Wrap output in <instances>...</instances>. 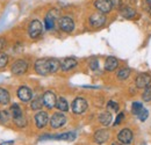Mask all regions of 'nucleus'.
I'll return each mask as SVG.
<instances>
[{
  "label": "nucleus",
  "instance_id": "nucleus-1",
  "mask_svg": "<svg viewBox=\"0 0 151 145\" xmlns=\"http://www.w3.org/2000/svg\"><path fill=\"white\" fill-rule=\"evenodd\" d=\"M35 71L40 75H48L50 74L49 69V58H40L35 62Z\"/></svg>",
  "mask_w": 151,
  "mask_h": 145
},
{
  "label": "nucleus",
  "instance_id": "nucleus-2",
  "mask_svg": "<svg viewBox=\"0 0 151 145\" xmlns=\"http://www.w3.org/2000/svg\"><path fill=\"white\" fill-rule=\"evenodd\" d=\"M58 27L64 33H72L75 30V22L71 17H62L58 20Z\"/></svg>",
  "mask_w": 151,
  "mask_h": 145
},
{
  "label": "nucleus",
  "instance_id": "nucleus-3",
  "mask_svg": "<svg viewBox=\"0 0 151 145\" xmlns=\"http://www.w3.org/2000/svg\"><path fill=\"white\" fill-rule=\"evenodd\" d=\"M43 32V24L40 20H33L28 27V34L32 38H37Z\"/></svg>",
  "mask_w": 151,
  "mask_h": 145
},
{
  "label": "nucleus",
  "instance_id": "nucleus-4",
  "mask_svg": "<svg viewBox=\"0 0 151 145\" xmlns=\"http://www.w3.org/2000/svg\"><path fill=\"white\" fill-rule=\"evenodd\" d=\"M28 70V63L24 60V59H18L13 63L12 67H11V71L13 74L15 75H21L23 73L27 72Z\"/></svg>",
  "mask_w": 151,
  "mask_h": 145
},
{
  "label": "nucleus",
  "instance_id": "nucleus-5",
  "mask_svg": "<svg viewBox=\"0 0 151 145\" xmlns=\"http://www.w3.org/2000/svg\"><path fill=\"white\" fill-rule=\"evenodd\" d=\"M88 107L87 101L84 98H76L72 102V111L75 114H83Z\"/></svg>",
  "mask_w": 151,
  "mask_h": 145
},
{
  "label": "nucleus",
  "instance_id": "nucleus-6",
  "mask_svg": "<svg viewBox=\"0 0 151 145\" xmlns=\"http://www.w3.org/2000/svg\"><path fill=\"white\" fill-rule=\"evenodd\" d=\"M66 123V117L63 113H55L50 118V126L52 129L62 128Z\"/></svg>",
  "mask_w": 151,
  "mask_h": 145
},
{
  "label": "nucleus",
  "instance_id": "nucleus-7",
  "mask_svg": "<svg viewBox=\"0 0 151 145\" xmlns=\"http://www.w3.org/2000/svg\"><path fill=\"white\" fill-rule=\"evenodd\" d=\"M90 24L93 27V28H100V27H102L104 24H105V22H106V17H105V14L104 13H101V12H98V13H94V14H92L91 17H90Z\"/></svg>",
  "mask_w": 151,
  "mask_h": 145
},
{
  "label": "nucleus",
  "instance_id": "nucleus-8",
  "mask_svg": "<svg viewBox=\"0 0 151 145\" xmlns=\"http://www.w3.org/2000/svg\"><path fill=\"white\" fill-rule=\"evenodd\" d=\"M94 6L99 12H101V13H104V14L109 13V12L113 9L112 0H95Z\"/></svg>",
  "mask_w": 151,
  "mask_h": 145
},
{
  "label": "nucleus",
  "instance_id": "nucleus-9",
  "mask_svg": "<svg viewBox=\"0 0 151 145\" xmlns=\"http://www.w3.org/2000/svg\"><path fill=\"white\" fill-rule=\"evenodd\" d=\"M42 100H43V105L47 107V108L51 109L54 107H56V102H57V98L55 95V93L51 91H47L43 96H42Z\"/></svg>",
  "mask_w": 151,
  "mask_h": 145
},
{
  "label": "nucleus",
  "instance_id": "nucleus-10",
  "mask_svg": "<svg viewBox=\"0 0 151 145\" xmlns=\"http://www.w3.org/2000/svg\"><path fill=\"white\" fill-rule=\"evenodd\" d=\"M59 17V12L57 11V9H51L48 14H47V17L44 19V24H45V28L48 29V30H51V29H54V27H55V20Z\"/></svg>",
  "mask_w": 151,
  "mask_h": 145
},
{
  "label": "nucleus",
  "instance_id": "nucleus-11",
  "mask_svg": "<svg viewBox=\"0 0 151 145\" xmlns=\"http://www.w3.org/2000/svg\"><path fill=\"white\" fill-rule=\"evenodd\" d=\"M132 131L130 129H128V128H126V129H122L120 132H119V135H117V139H119V142L120 143H122V144H126V145H129L130 143L132 142Z\"/></svg>",
  "mask_w": 151,
  "mask_h": 145
},
{
  "label": "nucleus",
  "instance_id": "nucleus-12",
  "mask_svg": "<svg viewBox=\"0 0 151 145\" xmlns=\"http://www.w3.org/2000/svg\"><path fill=\"white\" fill-rule=\"evenodd\" d=\"M151 84V77L147 73H141L135 79V85L137 88H145Z\"/></svg>",
  "mask_w": 151,
  "mask_h": 145
},
{
  "label": "nucleus",
  "instance_id": "nucleus-13",
  "mask_svg": "<svg viewBox=\"0 0 151 145\" xmlns=\"http://www.w3.org/2000/svg\"><path fill=\"white\" fill-rule=\"evenodd\" d=\"M77 65H78V62L73 57H66V58H63L60 60V69H62V71H70V70L75 69Z\"/></svg>",
  "mask_w": 151,
  "mask_h": 145
},
{
  "label": "nucleus",
  "instance_id": "nucleus-14",
  "mask_svg": "<svg viewBox=\"0 0 151 145\" xmlns=\"http://www.w3.org/2000/svg\"><path fill=\"white\" fill-rule=\"evenodd\" d=\"M18 98L23 102H28L32 100L33 98V92L30 88H28L27 86H21L18 90Z\"/></svg>",
  "mask_w": 151,
  "mask_h": 145
},
{
  "label": "nucleus",
  "instance_id": "nucleus-15",
  "mask_svg": "<svg viewBox=\"0 0 151 145\" xmlns=\"http://www.w3.org/2000/svg\"><path fill=\"white\" fill-rule=\"evenodd\" d=\"M44 138H51V139H59V141H73L76 139V134L75 132H64V134H60V135H47V136H42L41 139H44Z\"/></svg>",
  "mask_w": 151,
  "mask_h": 145
},
{
  "label": "nucleus",
  "instance_id": "nucleus-16",
  "mask_svg": "<svg viewBox=\"0 0 151 145\" xmlns=\"http://www.w3.org/2000/svg\"><path fill=\"white\" fill-rule=\"evenodd\" d=\"M109 139V132L106 129H100L94 134V142L96 144H104Z\"/></svg>",
  "mask_w": 151,
  "mask_h": 145
},
{
  "label": "nucleus",
  "instance_id": "nucleus-17",
  "mask_svg": "<svg viewBox=\"0 0 151 145\" xmlns=\"http://www.w3.org/2000/svg\"><path fill=\"white\" fill-rule=\"evenodd\" d=\"M48 122H49V117H48V114L45 111H38L35 115V123H36V127L38 129L44 128L48 124Z\"/></svg>",
  "mask_w": 151,
  "mask_h": 145
},
{
  "label": "nucleus",
  "instance_id": "nucleus-18",
  "mask_svg": "<svg viewBox=\"0 0 151 145\" xmlns=\"http://www.w3.org/2000/svg\"><path fill=\"white\" fill-rule=\"evenodd\" d=\"M119 66V60L115 57H108L105 62V69L109 72H112L114 70H116Z\"/></svg>",
  "mask_w": 151,
  "mask_h": 145
},
{
  "label": "nucleus",
  "instance_id": "nucleus-19",
  "mask_svg": "<svg viewBox=\"0 0 151 145\" xmlns=\"http://www.w3.org/2000/svg\"><path fill=\"white\" fill-rule=\"evenodd\" d=\"M120 13H121V15L124 19H132L136 15V11H135L132 7L126 6V5L122 6V8L120 9Z\"/></svg>",
  "mask_w": 151,
  "mask_h": 145
},
{
  "label": "nucleus",
  "instance_id": "nucleus-20",
  "mask_svg": "<svg viewBox=\"0 0 151 145\" xmlns=\"http://www.w3.org/2000/svg\"><path fill=\"white\" fill-rule=\"evenodd\" d=\"M112 114L109 111H104L99 115V122L102 126H109L112 123Z\"/></svg>",
  "mask_w": 151,
  "mask_h": 145
},
{
  "label": "nucleus",
  "instance_id": "nucleus-21",
  "mask_svg": "<svg viewBox=\"0 0 151 145\" xmlns=\"http://www.w3.org/2000/svg\"><path fill=\"white\" fill-rule=\"evenodd\" d=\"M11 101V95L7 90L0 87V103L1 105H8Z\"/></svg>",
  "mask_w": 151,
  "mask_h": 145
},
{
  "label": "nucleus",
  "instance_id": "nucleus-22",
  "mask_svg": "<svg viewBox=\"0 0 151 145\" xmlns=\"http://www.w3.org/2000/svg\"><path fill=\"white\" fill-rule=\"evenodd\" d=\"M56 108L58 109L59 111H68V110H69V102L66 101V99L59 98V99H57Z\"/></svg>",
  "mask_w": 151,
  "mask_h": 145
},
{
  "label": "nucleus",
  "instance_id": "nucleus-23",
  "mask_svg": "<svg viewBox=\"0 0 151 145\" xmlns=\"http://www.w3.org/2000/svg\"><path fill=\"white\" fill-rule=\"evenodd\" d=\"M49 69H50V73L57 72L60 69V62L56 58H49Z\"/></svg>",
  "mask_w": 151,
  "mask_h": 145
},
{
  "label": "nucleus",
  "instance_id": "nucleus-24",
  "mask_svg": "<svg viewBox=\"0 0 151 145\" xmlns=\"http://www.w3.org/2000/svg\"><path fill=\"white\" fill-rule=\"evenodd\" d=\"M11 114L13 116V118H18L20 116H22V109L20 108V106L18 103H13L11 107Z\"/></svg>",
  "mask_w": 151,
  "mask_h": 145
},
{
  "label": "nucleus",
  "instance_id": "nucleus-25",
  "mask_svg": "<svg viewBox=\"0 0 151 145\" xmlns=\"http://www.w3.org/2000/svg\"><path fill=\"white\" fill-rule=\"evenodd\" d=\"M130 69H128V67H124V69H121L119 72H117V78L120 79V80H126L127 78H129V75H130Z\"/></svg>",
  "mask_w": 151,
  "mask_h": 145
},
{
  "label": "nucleus",
  "instance_id": "nucleus-26",
  "mask_svg": "<svg viewBox=\"0 0 151 145\" xmlns=\"http://www.w3.org/2000/svg\"><path fill=\"white\" fill-rule=\"evenodd\" d=\"M143 110V105L138 101H135L132 102V111L134 115H138L141 111Z\"/></svg>",
  "mask_w": 151,
  "mask_h": 145
},
{
  "label": "nucleus",
  "instance_id": "nucleus-27",
  "mask_svg": "<svg viewBox=\"0 0 151 145\" xmlns=\"http://www.w3.org/2000/svg\"><path fill=\"white\" fill-rule=\"evenodd\" d=\"M142 99L144 102H150L151 101V85L144 88V92L142 94Z\"/></svg>",
  "mask_w": 151,
  "mask_h": 145
},
{
  "label": "nucleus",
  "instance_id": "nucleus-28",
  "mask_svg": "<svg viewBox=\"0 0 151 145\" xmlns=\"http://www.w3.org/2000/svg\"><path fill=\"white\" fill-rule=\"evenodd\" d=\"M42 106H44L43 105V100L42 99H35L33 102H32V105H30V107L33 110H40V109L42 108Z\"/></svg>",
  "mask_w": 151,
  "mask_h": 145
},
{
  "label": "nucleus",
  "instance_id": "nucleus-29",
  "mask_svg": "<svg viewBox=\"0 0 151 145\" xmlns=\"http://www.w3.org/2000/svg\"><path fill=\"white\" fill-rule=\"evenodd\" d=\"M14 123L20 128L26 127V126H27V120H26V117L22 115V116H20L18 118H14Z\"/></svg>",
  "mask_w": 151,
  "mask_h": 145
},
{
  "label": "nucleus",
  "instance_id": "nucleus-30",
  "mask_svg": "<svg viewBox=\"0 0 151 145\" xmlns=\"http://www.w3.org/2000/svg\"><path fill=\"white\" fill-rule=\"evenodd\" d=\"M8 64V56L4 52H0V69L5 67Z\"/></svg>",
  "mask_w": 151,
  "mask_h": 145
},
{
  "label": "nucleus",
  "instance_id": "nucleus-31",
  "mask_svg": "<svg viewBox=\"0 0 151 145\" xmlns=\"http://www.w3.org/2000/svg\"><path fill=\"white\" fill-rule=\"evenodd\" d=\"M107 108H108V110H111V111H119V105H117V102L111 100L107 103Z\"/></svg>",
  "mask_w": 151,
  "mask_h": 145
},
{
  "label": "nucleus",
  "instance_id": "nucleus-32",
  "mask_svg": "<svg viewBox=\"0 0 151 145\" xmlns=\"http://www.w3.org/2000/svg\"><path fill=\"white\" fill-rule=\"evenodd\" d=\"M138 116V118H139V121H142V122H144L148 117H149V110L148 109H144L143 108V110L137 115Z\"/></svg>",
  "mask_w": 151,
  "mask_h": 145
},
{
  "label": "nucleus",
  "instance_id": "nucleus-33",
  "mask_svg": "<svg viewBox=\"0 0 151 145\" xmlns=\"http://www.w3.org/2000/svg\"><path fill=\"white\" fill-rule=\"evenodd\" d=\"M9 118V114L7 110H0V121L2 122H7Z\"/></svg>",
  "mask_w": 151,
  "mask_h": 145
},
{
  "label": "nucleus",
  "instance_id": "nucleus-34",
  "mask_svg": "<svg viewBox=\"0 0 151 145\" xmlns=\"http://www.w3.org/2000/svg\"><path fill=\"white\" fill-rule=\"evenodd\" d=\"M123 118H124V114L123 113H119V115H117V117H116V120L114 122V126H119L123 121Z\"/></svg>",
  "mask_w": 151,
  "mask_h": 145
},
{
  "label": "nucleus",
  "instance_id": "nucleus-35",
  "mask_svg": "<svg viewBox=\"0 0 151 145\" xmlns=\"http://www.w3.org/2000/svg\"><path fill=\"white\" fill-rule=\"evenodd\" d=\"M112 4H113V7L117 8V9H121L122 6H123L122 0H112Z\"/></svg>",
  "mask_w": 151,
  "mask_h": 145
},
{
  "label": "nucleus",
  "instance_id": "nucleus-36",
  "mask_svg": "<svg viewBox=\"0 0 151 145\" xmlns=\"http://www.w3.org/2000/svg\"><path fill=\"white\" fill-rule=\"evenodd\" d=\"M90 67H91L92 70H96V69L99 67V62H98L96 59H92V60H90Z\"/></svg>",
  "mask_w": 151,
  "mask_h": 145
},
{
  "label": "nucleus",
  "instance_id": "nucleus-37",
  "mask_svg": "<svg viewBox=\"0 0 151 145\" xmlns=\"http://www.w3.org/2000/svg\"><path fill=\"white\" fill-rule=\"evenodd\" d=\"M6 47V39L4 37H0V51Z\"/></svg>",
  "mask_w": 151,
  "mask_h": 145
},
{
  "label": "nucleus",
  "instance_id": "nucleus-38",
  "mask_svg": "<svg viewBox=\"0 0 151 145\" xmlns=\"http://www.w3.org/2000/svg\"><path fill=\"white\" fill-rule=\"evenodd\" d=\"M0 145H14V142H13V141H8V142H4V143H1Z\"/></svg>",
  "mask_w": 151,
  "mask_h": 145
},
{
  "label": "nucleus",
  "instance_id": "nucleus-39",
  "mask_svg": "<svg viewBox=\"0 0 151 145\" xmlns=\"http://www.w3.org/2000/svg\"><path fill=\"white\" fill-rule=\"evenodd\" d=\"M112 145H122V143H120V142H114Z\"/></svg>",
  "mask_w": 151,
  "mask_h": 145
},
{
  "label": "nucleus",
  "instance_id": "nucleus-40",
  "mask_svg": "<svg viewBox=\"0 0 151 145\" xmlns=\"http://www.w3.org/2000/svg\"><path fill=\"white\" fill-rule=\"evenodd\" d=\"M150 17H151V11H150Z\"/></svg>",
  "mask_w": 151,
  "mask_h": 145
},
{
  "label": "nucleus",
  "instance_id": "nucleus-41",
  "mask_svg": "<svg viewBox=\"0 0 151 145\" xmlns=\"http://www.w3.org/2000/svg\"><path fill=\"white\" fill-rule=\"evenodd\" d=\"M141 145H145V144H141Z\"/></svg>",
  "mask_w": 151,
  "mask_h": 145
}]
</instances>
